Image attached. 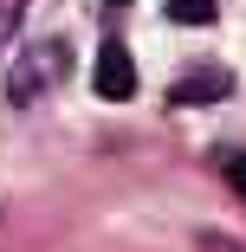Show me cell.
Returning <instances> with one entry per match:
<instances>
[{"label":"cell","mask_w":246,"mask_h":252,"mask_svg":"<svg viewBox=\"0 0 246 252\" xmlns=\"http://www.w3.org/2000/svg\"><path fill=\"white\" fill-rule=\"evenodd\" d=\"M91 84H97V97H110V104L136 97V59H130V45H123V39H104V45H97Z\"/></svg>","instance_id":"cell-1"},{"label":"cell","mask_w":246,"mask_h":252,"mask_svg":"<svg viewBox=\"0 0 246 252\" xmlns=\"http://www.w3.org/2000/svg\"><path fill=\"white\" fill-rule=\"evenodd\" d=\"M233 91V78L220 71V65H208V71H194V78H181L169 97H175V104H214V97H227Z\"/></svg>","instance_id":"cell-2"},{"label":"cell","mask_w":246,"mask_h":252,"mask_svg":"<svg viewBox=\"0 0 246 252\" xmlns=\"http://www.w3.org/2000/svg\"><path fill=\"white\" fill-rule=\"evenodd\" d=\"M169 20L175 26H214L220 13H214V0H169Z\"/></svg>","instance_id":"cell-3"},{"label":"cell","mask_w":246,"mask_h":252,"mask_svg":"<svg viewBox=\"0 0 246 252\" xmlns=\"http://www.w3.org/2000/svg\"><path fill=\"white\" fill-rule=\"evenodd\" d=\"M227 181H233V194L246 200V156H227Z\"/></svg>","instance_id":"cell-4"},{"label":"cell","mask_w":246,"mask_h":252,"mask_svg":"<svg viewBox=\"0 0 246 252\" xmlns=\"http://www.w3.org/2000/svg\"><path fill=\"white\" fill-rule=\"evenodd\" d=\"M110 7H123V0H110Z\"/></svg>","instance_id":"cell-5"}]
</instances>
